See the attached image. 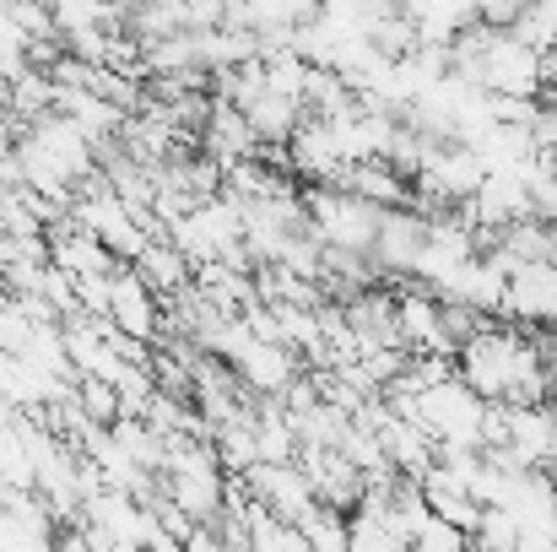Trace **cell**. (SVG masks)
I'll return each mask as SVG.
<instances>
[{
    "mask_svg": "<svg viewBox=\"0 0 557 552\" xmlns=\"http://www.w3.org/2000/svg\"><path fill=\"white\" fill-rule=\"evenodd\" d=\"M304 211H309V233L325 244V249H347V255H369L373 233H379V206L352 195V189H336V184H314L304 195Z\"/></svg>",
    "mask_w": 557,
    "mask_h": 552,
    "instance_id": "6da1fadb",
    "label": "cell"
},
{
    "mask_svg": "<svg viewBox=\"0 0 557 552\" xmlns=\"http://www.w3.org/2000/svg\"><path fill=\"white\" fill-rule=\"evenodd\" d=\"M482 395L455 373V379H444V384H433V390H422L417 395V412H411V422L433 439V444H455V450H482L476 444V422H482Z\"/></svg>",
    "mask_w": 557,
    "mask_h": 552,
    "instance_id": "7a4b0ae2",
    "label": "cell"
},
{
    "mask_svg": "<svg viewBox=\"0 0 557 552\" xmlns=\"http://www.w3.org/2000/svg\"><path fill=\"white\" fill-rule=\"evenodd\" d=\"M476 87L487 98H542V54L515 33H493L476 60Z\"/></svg>",
    "mask_w": 557,
    "mask_h": 552,
    "instance_id": "3957f363",
    "label": "cell"
},
{
    "mask_svg": "<svg viewBox=\"0 0 557 552\" xmlns=\"http://www.w3.org/2000/svg\"><path fill=\"white\" fill-rule=\"evenodd\" d=\"M103 320H109L120 336L158 347V336H163V298L136 277V266H120V271L109 277V309H103Z\"/></svg>",
    "mask_w": 557,
    "mask_h": 552,
    "instance_id": "277c9868",
    "label": "cell"
},
{
    "mask_svg": "<svg viewBox=\"0 0 557 552\" xmlns=\"http://www.w3.org/2000/svg\"><path fill=\"white\" fill-rule=\"evenodd\" d=\"M227 368H233L238 390H249L255 401H276V395L304 373V358H298L287 342H260V336H249V342L227 358Z\"/></svg>",
    "mask_w": 557,
    "mask_h": 552,
    "instance_id": "5b68a950",
    "label": "cell"
},
{
    "mask_svg": "<svg viewBox=\"0 0 557 552\" xmlns=\"http://www.w3.org/2000/svg\"><path fill=\"white\" fill-rule=\"evenodd\" d=\"M422 244H428V217L417 206H389L379 211V233H373V271L379 277H411L417 260H422Z\"/></svg>",
    "mask_w": 557,
    "mask_h": 552,
    "instance_id": "8992f818",
    "label": "cell"
},
{
    "mask_svg": "<svg viewBox=\"0 0 557 552\" xmlns=\"http://www.w3.org/2000/svg\"><path fill=\"white\" fill-rule=\"evenodd\" d=\"M244 488H249V499H255L260 510H271V515L287 520V526H304V520L320 510V499H314L309 477L298 471V461H293V466H249V471H244Z\"/></svg>",
    "mask_w": 557,
    "mask_h": 552,
    "instance_id": "52a82bcc",
    "label": "cell"
},
{
    "mask_svg": "<svg viewBox=\"0 0 557 552\" xmlns=\"http://www.w3.org/2000/svg\"><path fill=\"white\" fill-rule=\"evenodd\" d=\"M395 336L406 353H444L455 358V342L444 331V298H433L428 287H406L395 298Z\"/></svg>",
    "mask_w": 557,
    "mask_h": 552,
    "instance_id": "ba28073f",
    "label": "cell"
},
{
    "mask_svg": "<svg viewBox=\"0 0 557 552\" xmlns=\"http://www.w3.org/2000/svg\"><path fill=\"white\" fill-rule=\"evenodd\" d=\"M298 471L309 477L314 499L336 515H352L358 499H363V482H369L342 450H298Z\"/></svg>",
    "mask_w": 557,
    "mask_h": 552,
    "instance_id": "9c48e42d",
    "label": "cell"
},
{
    "mask_svg": "<svg viewBox=\"0 0 557 552\" xmlns=\"http://www.w3.org/2000/svg\"><path fill=\"white\" fill-rule=\"evenodd\" d=\"M504 315L525 320V326H557V266L553 260H531L509 271L504 287Z\"/></svg>",
    "mask_w": 557,
    "mask_h": 552,
    "instance_id": "30bf717a",
    "label": "cell"
},
{
    "mask_svg": "<svg viewBox=\"0 0 557 552\" xmlns=\"http://www.w3.org/2000/svg\"><path fill=\"white\" fill-rule=\"evenodd\" d=\"M44 244H49V266L65 271V277H114V271H120V260H114L87 228H76L71 217L49 222V228H44Z\"/></svg>",
    "mask_w": 557,
    "mask_h": 552,
    "instance_id": "8fae6325",
    "label": "cell"
},
{
    "mask_svg": "<svg viewBox=\"0 0 557 552\" xmlns=\"http://www.w3.org/2000/svg\"><path fill=\"white\" fill-rule=\"evenodd\" d=\"M200 136V152L211 158V163H244V158H255L260 152V136L249 131V120H244V109L238 103H227V98H211V109H206V125L195 131Z\"/></svg>",
    "mask_w": 557,
    "mask_h": 552,
    "instance_id": "7c38bea8",
    "label": "cell"
},
{
    "mask_svg": "<svg viewBox=\"0 0 557 552\" xmlns=\"http://www.w3.org/2000/svg\"><path fill=\"white\" fill-rule=\"evenodd\" d=\"M163 477V499L180 504L195 526H211L222 515L227 499V471L222 466H195V471H158Z\"/></svg>",
    "mask_w": 557,
    "mask_h": 552,
    "instance_id": "4fadbf2b",
    "label": "cell"
},
{
    "mask_svg": "<svg viewBox=\"0 0 557 552\" xmlns=\"http://www.w3.org/2000/svg\"><path fill=\"white\" fill-rule=\"evenodd\" d=\"M504 450H509L525 471H542L557 450L553 406H547V401H542V406H509V439H504Z\"/></svg>",
    "mask_w": 557,
    "mask_h": 552,
    "instance_id": "5bb4252c",
    "label": "cell"
},
{
    "mask_svg": "<svg viewBox=\"0 0 557 552\" xmlns=\"http://www.w3.org/2000/svg\"><path fill=\"white\" fill-rule=\"evenodd\" d=\"M400 16L411 22L417 44H455L476 22V0H400Z\"/></svg>",
    "mask_w": 557,
    "mask_h": 552,
    "instance_id": "9a60e30c",
    "label": "cell"
},
{
    "mask_svg": "<svg viewBox=\"0 0 557 552\" xmlns=\"http://www.w3.org/2000/svg\"><path fill=\"white\" fill-rule=\"evenodd\" d=\"M417 488H422V504H428V515H433V520H444V526H455V531H466V537L476 531V520H482V504L471 499V488H466L455 471L433 466V471H428Z\"/></svg>",
    "mask_w": 557,
    "mask_h": 552,
    "instance_id": "2e32d148",
    "label": "cell"
},
{
    "mask_svg": "<svg viewBox=\"0 0 557 552\" xmlns=\"http://www.w3.org/2000/svg\"><path fill=\"white\" fill-rule=\"evenodd\" d=\"M131 266H136V277H141V282H147V287H152L163 304H169V298H180L189 282H195V266H189V255L174 244V238H152V244H147V249H141Z\"/></svg>",
    "mask_w": 557,
    "mask_h": 552,
    "instance_id": "e0dca14e",
    "label": "cell"
},
{
    "mask_svg": "<svg viewBox=\"0 0 557 552\" xmlns=\"http://www.w3.org/2000/svg\"><path fill=\"white\" fill-rule=\"evenodd\" d=\"M336 189L363 195V200H373L379 211H389V206H411V180L395 174L384 158H373V163H347L342 180H336Z\"/></svg>",
    "mask_w": 557,
    "mask_h": 552,
    "instance_id": "ac0fdd59",
    "label": "cell"
},
{
    "mask_svg": "<svg viewBox=\"0 0 557 552\" xmlns=\"http://www.w3.org/2000/svg\"><path fill=\"white\" fill-rule=\"evenodd\" d=\"M71 401H76V412H82L92 428H114V422L125 417L120 390H114L109 379H98V373H76V379H71Z\"/></svg>",
    "mask_w": 557,
    "mask_h": 552,
    "instance_id": "d6986e66",
    "label": "cell"
},
{
    "mask_svg": "<svg viewBox=\"0 0 557 552\" xmlns=\"http://www.w3.org/2000/svg\"><path fill=\"white\" fill-rule=\"evenodd\" d=\"M347 552H411L389 526H379L369 515H347Z\"/></svg>",
    "mask_w": 557,
    "mask_h": 552,
    "instance_id": "ffe728a7",
    "label": "cell"
},
{
    "mask_svg": "<svg viewBox=\"0 0 557 552\" xmlns=\"http://www.w3.org/2000/svg\"><path fill=\"white\" fill-rule=\"evenodd\" d=\"M411 552H471V537L428 515V520L417 526V537H411Z\"/></svg>",
    "mask_w": 557,
    "mask_h": 552,
    "instance_id": "44dd1931",
    "label": "cell"
},
{
    "mask_svg": "<svg viewBox=\"0 0 557 552\" xmlns=\"http://www.w3.org/2000/svg\"><path fill=\"white\" fill-rule=\"evenodd\" d=\"M520 11H525V0H476V22L493 33H509L520 22Z\"/></svg>",
    "mask_w": 557,
    "mask_h": 552,
    "instance_id": "7402d4cb",
    "label": "cell"
},
{
    "mask_svg": "<svg viewBox=\"0 0 557 552\" xmlns=\"http://www.w3.org/2000/svg\"><path fill=\"white\" fill-rule=\"evenodd\" d=\"M38 5H54V0H38Z\"/></svg>",
    "mask_w": 557,
    "mask_h": 552,
    "instance_id": "603a6c76",
    "label": "cell"
}]
</instances>
